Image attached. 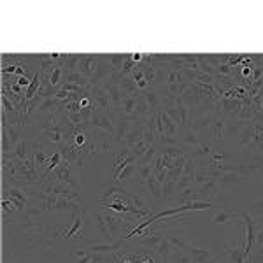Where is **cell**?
Wrapping results in <instances>:
<instances>
[{"label": "cell", "mask_w": 263, "mask_h": 263, "mask_svg": "<svg viewBox=\"0 0 263 263\" xmlns=\"http://www.w3.org/2000/svg\"><path fill=\"white\" fill-rule=\"evenodd\" d=\"M42 196H44V211H69L72 214L84 213V205L77 204V202L67 200V198L56 195H46V193H42Z\"/></svg>", "instance_id": "6da1fadb"}, {"label": "cell", "mask_w": 263, "mask_h": 263, "mask_svg": "<svg viewBox=\"0 0 263 263\" xmlns=\"http://www.w3.org/2000/svg\"><path fill=\"white\" fill-rule=\"evenodd\" d=\"M49 179L58 181V183L65 184V186H71V188L75 190V191H83V184H81L79 181H77V177H75L74 170H72V165L69 162H65V160H62L60 167L49 175Z\"/></svg>", "instance_id": "7a4b0ae2"}, {"label": "cell", "mask_w": 263, "mask_h": 263, "mask_svg": "<svg viewBox=\"0 0 263 263\" xmlns=\"http://www.w3.org/2000/svg\"><path fill=\"white\" fill-rule=\"evenodd\" d=\"M107 213H104L105 216V221H107L109 225V230H111V235H113V239L120 237L121 235V232H132V223H130L128 217H125L123 214L120 213H114V211L111 209H105Z\"/></svg>", "instance_id": "3957f363"}, {"label": "cell", "mask_w": 263, "mask_h": 263, "mask_svg": "<svg viewBox=\"0 0 263 263\" xmlns=\"http://www.w3.org/2000/svg\"><path fill=\"white\" fill-rule=\"evenodd\" d=\"M100 65H102L100 54H81L79 69H77V71L83 75H86L88 79H90V83H92V79L96 75Z\"/></svg>", "instance_id": "277c9868"}, {"label": "cell", "mask_w": 263, "mask_h": 263, "mask_svg": "<svg viewBox=\"0 0 263 263\" xmlns=\"http://www.w3.org/2000/svg\"><path fill=\"white\" fill-rule=\"evenodd\" d=\"M184 247H186V242H183V240H179L177 237H174V235H165V237H162V242L158 244V247H156V253H158L160 258H168V256H172L175 253V251H183Z\"/></svg>", "instance_id": "5b68a950"}, {"label": "cell", "mask_w": 263, "mask_h": 263, "mask_svg": "<svg viewBox=\"0 0 263 263\" xmlns=\"http://www.w3.org/2000/svg\"><path fill=\"white\" fill-rule=\"evenodd\" d=\"M90 96H92V102H93V107L96 111H100V113L105 114H111L113 111V104H111V98H109L107 92H105L102 86H92V92H90Z\"/></svg>", "instance_id": "8992f818"}, {"label": "cell", "mask_w": 263, "mask_h": 263, "mask_svg": "<svg viewBox=\"0 0 263 263\" xmlns=\"http://www.w3.org/2000/svg\"><path fill=\"white\" fill-rule=\"evenodd\" d=\"M242 219H244V225H246V235H244V256H246V260L251 263V249H253V244H255V240H256V226H255V221H253V217H251L249 213H244Z\"/></svg>", "instance_id": "52a82bcc"}, {"label": "cell", "mask_w": 263, "mask_h": 263, "mask_svg": "<svg viewBox=\"0 0 263 263\" xmlns=\"http://www.w3.org/2000/svg\"><path fill=\"white\" fill-rule=\"evenodd\" d=\"M90 126L95 130H104V132H109V134H114V123L113 118L105 113H100L93 107L92 118H90Z\"/></svg>", "instance_id": "ba28073f"}, {"label": "cell", "mask_w": 263, "mask_h": 263, "mask_svg": "<svg viewBox=\"0 0 263 263\" xmlns=\"http://www.w3.org/2000/svg\"><path fill=\"white\" fill-rule=\"evenodd\" d=\"M83 217H84V213H77L74 214V219H72V225L69 228H63L60 230L58 237H63V239H74V240H79L83 237Z\"/></svg>", "instance_id": "9c48e42d"}, {"label": "cell", "mask_w": 263, "mask_h": 263, "mask_svg": "<svg viewBox=\"0 0 263 263\" xmlns=\"http://www.w3.org/2000/svg\"><path fill=\"white\" fill-rule=\"evenodd\" d=\"M221 193V188L217 181H207L205 184H202L200 188L196 190L195 200H205V202H213L214 198H217Z\"/></svg>", "instance_id": "30bf717a"}, {"label": "cell", "mask_w": 263, "mask_h": 263, "mask_svg": "<svg viewBox=\"0 0 263 263\" xmlns=\"http://www.w3.org/2000/svg\"><path fill=\"white\" fill-rule=\"evenodd\" d=\"M41 134H42V137H44V141L49 142V144H62V146L69 144L67 132H65V128H63L62 125L53 126V128H49V130H44Z\"/></svg>", "instance_id": "8fae6325"}, {"label": "cell", "mask_w": 263, "mask_h": 263, "mask_svg": "<svg viewBox=\"0 0 263 263\" xmlns=\"http://www.w3.org/2000/svg\"><path fill=\"white\" fill-rule=\"evenodd\" d=\"M183 251H186L190 255V258L193 260V263H209V262H214L213 258V253L209 249H204V247H195V246H190L186 244Z\"/></svg>", "instance_id": "7c38bea8"}, {"label": "cell", "mask_w": 263, "mask_h": 263, "mask_svg": "<svg viewBox=\"0 0 263 263\" xmlns=\"http://www.w3.org/2000/svg\"><path fill=\"white\" fill-rule=\"evenodd\" d=\"M142 137H144V123H134V125H132V128H130V132L126 134V137L123 139L121 146L132 149V147H134L137 142L142 141Z\"/></svg>", "instance_id": "4fadbf2b"}, {"label": "cell", "mask_w": 263, "mask_h": 263, "mask_svg": "<svg viewBox=\"0 0 263 263\" xmlns=\"http://www.w3.org/2000/svg\"><path fill=\"white\" fill-rule=\"evenodd\" d=\"M160 242H162V235L155 234V232H153L151 228L144 230V234H142L141 237H139V240H137L139 246L144 247V249H147V251L156 249Z\"/></svg>", "instance_id": "5bb4252c"}, {"label": "cell", "mask_w": 263, "mask_h": 263, "mask_svg": "<svg viewBox=\"0 0 263 263\" xmlns=\"http://www.w3.org/2000/svg\"><path fill=\"white\" fill-rule=\"evenodd\" d=\"M242 168H239V170H230V172H225V174L219 177L217 184H219V188L221 190H228L230 186H234V184H239L240 181L244 179L242 175Z\"/></svg>", "instance_id": "9a60e30c"}, {"label": "cell", "mask_w": 263, "mask_h": 263, "mask_svg": "<svg viewBox=\"0 0 263 263\" xmlns=\"http://www.w3.org/2000/svg\"><path fill=\"white\" fill-rule=\"evenodd\" d=\"M32 153H34V146H32V142L26 141V139H21L16 146H14L11 156L16 158V160H28V158H32Z\"/></svg>", "instance_id": "2e32d148"}, {"label": "cell", "mask_w": 263, "mask_h": 263, "mask_svg": "<svg viewBox=\"0 0 263 263\" xmlns=\"http://www.w3.org/2000/svg\"><path fill=\"white\" fill-rule=\"evenodd\" d=\"M226 255L230 258V263H249L244 256V239L235 246L226 244Z\"/></svg>", "instance_id": "e0dca14e"}, {"label": "cell", "mask_w": 263, "mask_h": 263, "mask_svg": "<svg viewBox=\"0 0 263 263\" xmlns=\"http://www.w3.org/2000/svg\"><path fill=\"white\" fill-rule=\"evenodd\" d=\"M123 246V240H116V242H93L88 244L86 251L90 253H118V249Z\"/></svg>", "instance_id": "ac0fdd59"}, {"label": "cell", "mask_w": 263, "mask_h": 263, "mask_svg": "<svg viewBox=\"0 0 263 263\" xmlns=\"http://www.w3.org/2000/svg\"><path fill=\"white\" fill-rule=\"evenodd\" d=\"M4 191L9 195V200L13 202L14 207H16L20 213L26 209V196H25V193H23V190H20V188H11V190L4 188Z\"/></svg>", "instance_id": "d6986e66"}, {"label": "cell", "mask_w": 263, "mask_h": 263, "mask_svg": "<svg viewBox=\"0 0 263 263\" xmlns=\"http://www.w3.org/2000/svg\"><path fill=\"white\" fill-rule=\"evenodd\" d=\"M217 107H221L225 114H240L244 107V100H235V98H223L217 102Z\"/></svg>", "instance_id": "ffe728a7"}, {"label": "cell", "mask_w": 263, "mask_h": 263, "mask_svg": "<svg viewBox=\"0 0 263 263\" xmlns=\"http://www.w3.org/2000/svg\"><path fill=\"white\" fill-rule=\"evenodd\" d=\"M63 83H71V84H77V86H90V79L86 75H83L79 71L75 72H63Z\"/></svg>", "instance_id": "44dd1931"}, {"label": "cell", "mask_w": 263, "mask_h": 263, "mask_svg": "<svg viewBox=\"0 0 263 263\" xmlns=\"http://www.w3.org/2000/svg\"><path fill=\"white\" fill-rule=\"evenodd\" d=\"M32 160H34L35 167H37L39 174L42 175V172L46 170V163L48 160H49V156L44 153V149H42L41 146H34V153H32Z\"/></svg>", "instance_id": "7402d4cb"}, {"label": "cell", "mask_w": 263, "mask_h": 263, "mask_svg": "<svg viewBox=\"0 0 263 263\" xmlns=\"http://www.w3.org/2000/svg\"><path fill=\"white\" fill-rule=\"evenodd\" d=\"M79 60L81 54H63L60 67L63 69V72H75L79 69Z\"/></svg>", "instance_id": "603a6c76"}, {"label": "cell", "mask_w": 263, "mask_h": 263, "mask_svg": "<svg viewBox=\"0 0 263 263\" xmlns=\"http://www.w3.org/2000/svg\"><path fill=\"white\" fill-rule=\"evenodd\" d=\"M126 60V54H105V62L109 63V67L114 74H120L123 71V63Z\"/></svg>", "instance_id": "cb8c5ba5"}, {"label": "cell", "mask_w": 263, "mask_h": 263, "mask_svg": "<svg viewBox=\"0 0 263 263\" xmlns=\"http://www.w3.org/2000/svg\"><path fill=\"white\" fill-rule=\"evenodd\" d=\"M211 130H213V142H221L223 137H225V118L217 116L214 118L213 125H211Z\"/></svg>", "instance_id": "d4e9b609"}, {"label": "cell", "mask_w": 263, "mask_h": 263, "mask_svg": "<svg viewBox=\"0 0 263 263\" xmlns=\"http://www.w3.org/2000/svg\"><path fill=\"white\" fill-rule=\"evenodd\" d=\"M213 221L216 223V225H225V223H235V225H239V223H240L237 214L228 213V211H217V213L214 214Z\"/></svg>", "instance_id": "484cf974"}, {"label": "cell", "mask_w": 263, "mask_h": 263, "mask_svg": "<svg viewBox=\"0 0 263 263\" xmlns=\"http://www.w3.org/2000/svg\"><path fill=\"white\" fill-rule=\"evenodd\" d=\"M142 98L146 100V104H147V107H149L151 114L158 113V111H160V105H162V100H160V96L156 95V93H153V92H144V93H142Z\"/></svg>", "instance_id": "4316f807"}, {"label": "cell", "mask_w": 263, "mask_h": 263, "mask_svg": "<svg viewBox=\"0 0 263 263\" xmlns=\"http://www.w3.org/2000/svg\"><path fill=\"white\" fill-rule=\"evenodd\" d=\"M146 188L147 191H149V195L153 196V198H156V200H160L162 198V184L158 183V179L155 177V174L151 175L149 179L146 181Z\"/></svg>", "instance_id": "83f0119b"}, {"label": "cell", "mask_w": 263, "mask_h": 263, "mask_svg": "<svg viewBox=\"0 0 263 263\" xmlns=\"http://www.w3.org/2000/svg\"><path fill=\"white\" fill-rule=\"evenodd\" d=\"M162 118H163V125H165V135H167V137H175V135H177V128H179V126L175 125L174 120H172V118L168 116L165 111H162Z\"/></svg>", "instance_id": "f1b7e54d"}, {"label": "cell", "mask_w": 263, "mask_h": 263, "mask_svg": "<svg viewBox=\"0 0 263 263\" xmlns=\"http://www.w3.org/2000/svg\"><path fill=\"white\" fill-rule=\"evenodd\" d=\"M95 225H96V228H98V232H100L104 237H113L111 235V230H109V225H107V221H105V216H104V213H98L95 216Z\"/></svg>", "instance_id": "f546056e"}, {"label": "cell", "mask_w": 263, "mask_h": 263, "mask_svg": "<svg viewBox=\"0 0 263 263\" xmlns=\"http://www.w3.org/2000/svg\"><path fill=\"white\" fill-rule=\"evenodd\" d=\"M149 147H151V144H147V142L144 141V139H142V141L137 142V144H135V146L132 147L130 151H132V155L135 156V160H141L142 156H144V155L147 153V151H149Z\"/></svg>", "instance_id": "4dcf8cb0"}, {"label": "cell", "mask_w": 263, "mask_h": 263, "mask_svg": "<svg viewBox=\"0 0 263 263\" xmlns=\"http://www.w3.org/2000/svg\"><path fill=\"white\" fill-rule=\"evenodd\" d=\"M181 144H184V146H191V147H198L202 144V141L195 135V132H191V130H188L186 134H184V137L181 139Z\"/></svg>", "instance_id": "1f68e13d"}, {"label": "cell", "mask_w": 263, "mask_h": 263, "mask_svg": "<svg viewBox=\"0 0 263 263\" xmlns=\"http://www.w3.org/2000/svg\"><path fill=\"white\" fill-rule=\"evenodd\" d=\"M137 175L141 177V183L146 184V181L153 175V163H149V165H137Z\"/></svg>", "instance_id": "d6a6232c"}, {"label": "cell", "mask_w": 263, "mask_h": 263, "mask_svg": "<svg viewBox=\"0 0 263 263\" xmlns=\"http://www.w3.org/2000/svg\"><path fill=\"white\" fill-rule=\"evenodd\" d=\"M207 181H211V177L207 175V170L205 168H196L195 177H193V184H195L196 188H200L202 184H205Z\"/></svg>", "instance_id": "836d02e7"}, {"label": "cell", "mask_w": 263, "mask_h": 263, "mask_svg": "<svg viewBox=\"0 0 263 263\" xmlns=\"http://www.w3.org/2000/svg\"><path fill=\"white\" fill-rule=\"evenodd\" d=\"M62 79H63V69L60 67V65L48 75V81H49L51 86H60V81Z\"/></svg>", "instance_id": "e575fe53"}, {"label": "cell", "mask_w": 263, "mask_h": 263, "mask_svg": "<svg viewBox=\"0 0 263 263\" xmlns=\"http://www.w3.org/2000/svg\"><path fill=\"white\" fill-rule=\"evenodd\" d=\"M135 170H137V167H135L134 163L132 165H128L126 168H123V172L116 177L118 183H126V181H130V177L135 174Z\"/></svg>", "instance_id": "d590c367"}, {"label": "cell", "mask_w": 263, "mask_h": 263, "mask_svg": "<svg viewBox=\"0 0 263 263\" xmlns=\"http://www.w3.org/2000/svg\"><path fill=\"white\" fill-rule=\"evenodd\" d=\"M71 144H74L75 147H84V146H88L90 142H88V135H86V132H84V130L77 132V134L74 135V139H72Z\"/></svg>", "instance_id": "8d00e7d4"}, {"label": "cell", "mask_w": 263, "mask_h": 263, "mask_svg": "<svg viewBox=\"0 0 263 263\" xmlns=\"http://www.w3.org/2000/svg\"><path fill=\"white\" fill-rule=\"evenodd\" d=\"M2 107H4V113H7V114H16L18 111H16V105L13 104V102H9V96L5 95V93H2Z\"/></svg>", "instance_id": "74e56055"}, {"label": "cell", "mask_w": 263, "mask_h": 263, "mask_svg": "<svg viewBox=\"0 0 263 263\" xmlns=\"http://www.w3.org/2000/svg\"><path fill=\"white\" fill-rule=\"evenodd\" d=\"M16 207H14V204L11 200H9V198H4V200H2V216H9V214H11V216H13L14 213H16Z\"/></svg>", "instance_id": "f35d334b"}, {"label": "cell", "mask_w": 263, "mask_h": 263, "mask_svg": "<svg viewBox=\"0 0 263 263\" xmlns=\"http://www.w3.org/2000/svg\"><path fill=\"white\" fill-rule=\"evenodd\" d=\"M213 121H214V116H205V118H202V120H198V121L193 125V128L195 130H200V128H205V126H211L213 125Z\"/></svg>", "instance_id": "ab89813d"}, {"label": "cell", "mask_w": 263, "mask_h": 263, "mask_svg": "<svg viewBox=\"0 0 263 263\" xmlns=\"http://www.w3.org/2000/svg\"><path fill=\"white\" fill-rule=\"evenodd\" d=\"M211 153V144L209 142H202L200 146L196 147V155H209Z\"/></svg>", "instance_id": "60d3db41"}, {"label": "cell", "mask_w": 263, "mask_h": 263, "mask_svg": "<svg viewBox=\"0 0 263 263\" xmlns=\"http://www.w3.org/2000/svg\"><path fill=\"white\" fill-rule=\"evenodd\" d=\"M16 83L20 84L21 88H25V90H26V88L30 86V83H32V79H28V75H23V77H18Z\"/></svg>", "instance_id": "b9f144b4"}, {"label": "cell", "mask_w": 263, "mask_h": 263, "mask_svg": "<svg viewBox=\"0 0 263 263\" xmlns=\"http://www.w3.org/2000/svg\"><path fill=\"white\" fill-rule=\"evenodd\" d=\"M256 242H258V246L263 247V228L256 232Z\"/></svg>", "instance_id": "7bdbcfd3"}, {"label": "cell", "mask_w": 263, "mask_h": 263, "mask_svg": "<svg viewBox=\"0 0 263 263\" xmlns=\"http://www.w3.org/2000/svg\"><path fill=\"white\" fill-rule=\"evenodd\" d=\"M260 223H262V228H263V213H260Z\"/></svg>", "instance_id": "ee69618b"}]
</instances>
